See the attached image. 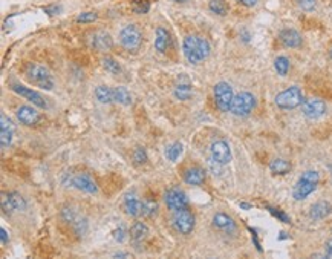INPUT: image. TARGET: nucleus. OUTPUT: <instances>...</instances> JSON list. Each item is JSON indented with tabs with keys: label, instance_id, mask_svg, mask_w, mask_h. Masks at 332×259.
Segmentation results:
<instances>
[{
	"label": "nucleus",
	"instance_id": "obj_32",
	"mask_svg": "<svg viewBox=\"0 0 332 259\" xmlns=\"http://www.w3.org/2000/svg\"><path fill=\"white\" fill-rule=\"evenodd\" d=\"M103 66H104V69H106L107 72H110V74H118V72L121 71L118 62H115L112 57H104V59H103Z\"/></svg>",
	"mask_w": 332,
	"mask_h": 259
},
{
	"label": "nucleus",
	"instance_id": "obj_43",
	"mask_svg": "<svg viewBox=\"0 0 332 259\" xmlns=\"http://www.w3.org/2000/svg\"><path fill=\"white\" fill-rule=\"evenodd\" d=\"M237 2L245 5V7H254L257 4V0H237Z\"/></svg>",
	"mask_w": 332,
	"mask_h": 259
},
{
	"label": "nucleus",
	"instance_id": "obj_27",
	"mask_svg": "<svg viewBox=\"0 0 332 259\" xmlns=\"http://www.w3.org/2000/svg\"><path fill=\"white\" fill-rule=\"evenodd\" d=\"M182 149H184V147H182V143H179V141L172 143V144L165 149V158L170 160V161H176V160L181 157Z\"/></svg>",
	"mask_w": 332,
	"mask_h": 259
},
{
	"label": "nucleus",
	"instance_id": "obj_10",
	"mask_svg": "<svg viewBox=\"0 0 332 259\" xmlns=\"http://www.w3.org/2000/svg\"><path fill=\"white\" fill-rule=\"evenodd\" d=\"M210 153H211V158L220 164H227L231 161V149H230L228 143L224 140L213 141L210 146Z\"/></svg>",
	"mask_w": 332,
	"mask_h": 259
},
{
	"label": "nucleus",
	"instance_id": "obj_47",
	"mask_svg": "<svg viewBox=\"0 0 332 259\" xmlns=\"http://www.w3.org/2000/svg\"><path fill=\"white\" fill-rule=\"evenodd\" d=\"M330 59H332V48H330Z\"/></svg>",
	"mask_w": 332,
	"mask_h": 259
},
{
	"label": "nucleus",
	"instance_id": "obj_13",
	"mask_svg": "<svg viewBox=\"0 0 332 259\" xmlns=\"http://www.w3.org/2000/svg\"><path fill=\"white\" fill-rule=\"evenodd\" d=\"M2 207L5 213L11 210H25L26 202L17 192H10V193H2Z\"/></svg>",
	"mask_w": 332,
	"mask_h": 259
},
{
	"label": "nucleus",
	"instance_id": "obj_7",
	"mask_svg": "<svg viewBox=\"0 0 332 259\" xmlns=\"http://www.w3.org/2000/svg\"><path fill=\"white\" fill-rule=\"evenodd\" d=\"M172 224H173V227H175L179 233L188 235V233L193 230V227H195V216H193V213L188 212L187 209H184V210H176V212H173Z\"/></svg>",
	"mask_w": 332,
	"mask_h": 259
},
{
	"label": "nucleus",
	"instance_id": "obj_22",
	"mask_svg": "<svg viewBox=\"0 0 332 259\" xmlns=\"http://www.w3.org/2000/svg\"><path fill=\"white\" fill-rule=\"evenodd\" d=\"M332 213V205L326 201H318L315 202L311 210H309V215L312 219H324L326 216H329Z\"/></svg>",
	"mask_w": 332,
	"mask_h": 259
},
{
	"label": "nucleus",
	"instance_id": "obj_48",
	"mask_svg": "<svg viewBox=\"0 0 332 259\" xmlns=\"http://www.w3.org/2000/svg\"><path fill=\"white\" fill-rule=\"evenodd\" d=\"M311 259H312V257H311Z\"/></svg>",
	"mask_w": 332,
	"mask_h": 259
},
{
	"label": "nucleus",
	"instance_id": "obj_36",
	"mask_svg": "<svg viewBox=\"0 0 332 259\" xmlns=\"http://www.w3.org/2000/svg\"><path fill=\"white\" fill-rule=\"evenodd\" d=\"M0 126H2V131H8V132H13V134H14V131H16L13 121H11L10 118H7L5 114H2V118H0Z\"/></svg>",
	"mask_w": 332,
	"mask_h": 259
},
{
	"label": "nucleus",
	"instance_id": "obj_31",
	"mask_svg": "<svg viewBox=\"0 0 332 259\" xmlns=\"http://www.w3.org/2000/svg\"><path fill=\"white\" fill-rule=\"evenodd\" d=\"M274 68L279 75H286L289 71V60L285 56H279L274 62Z\"/></svg>",
	"mask_w": 332,
	"mask_h": 259
},
{
	"label": "nucleus",
	"instance_id": "obj_18",
	"mask_svg": "<svg viewBox=\"0 0 332 259\" xmlns=\"http://www.w3.org/2000/svg\"><path fill=\"white\" fill-rule=\"evenodd\" d=\"M17 118L22 124L25 126H33L36 124L39 120H40V114L36 108H31V106H22L19 108L17 111Z\"/></svg>",
	"mask_w": 332,
	"mask_h": 259
},
{
	"label": "nucleus",
	"instance_id": "obj_19",
	"mask_svg": "<svg viewBox=\"0 0 332 259\" xmlns=\"http://www.w3.org/2000/svg\"><path fill=\"white\" fill-rule=\"evenodd\" d=\"M213 225L217 227L219 230L222 231H227V233H233L236 231V222L231 216H228L227 213H216L213 216Z\"/></svg>",
	"mask_w": 332,
	"mask_h": 259
},
{
	"label": "nucleus",
	"instance_id": "obj_20",
	"mask_svg": "<svg viewBox=\"0 0 332 259\" xmlns=\"http://www.w3.org/2000/svg\"><path fill=\"white\" fill-rule=\"evenodd\" d=\"M141 207H143V202L138 199V196L135 193H127L126 198H124V210L127 215L136 218L141 215Z\"/></svg>",
	"mask_w": 332,
	"mask_h": 259
},
{
	"label": "nucleus",
	"instance_id": "obj_17",
	"mask_svg": "<svg viewBox=\"0 0 332 259\" xmlns=\"http://www.w3.org/2000/svg\"><path fill=\"white\" fill-rule=\"evenodd\" d=\"M315 187H317V183H312V181L300 178L298 183L295 184L294 190H292V196H294V199L301 201V199L308 198L315 190Z\"/></svg>",
	"mask_w": 332,
	"mask_h": 259
},
{
	"label": "nucleus",
	"instance_id": "obj_28",
	"mask_svg": "<svg viewBox=\"0 0 332 259\" xmlns=\"http://www.w3.org/2000/svg\"><path fill=\"white\" fill-rule=\"evenodd\" d=\"M269 167H271V172H272V173H275V175H283V173L289 172L291 164H289L288 161H285V160H274V161L269 164Z\"/></svg>",
	"mask_w": 332,
	"mask_h": 259
},
{
	"label": "nucleus",
	"instance_id": "obj_3",
	"mask_svg": "<svg viewBox=\"0 0 332 259\" xmlns=\"http://www.w3.org/2000/svg\"><path fill=\"white\" fill-rule=\"evenodd\" d=\"M274 101L280 109H295V108L303 105V94H301L300 88L291 86V88L282 91L275 97Z\"/></svg>",
	"mask_w": 332,
	"mask_h": 259
},
{
	"label": "nucleus",
	"instance_id": "obj_11",
	"mask_svg": "<svg viewBox=\"0 0 332 259\" xmlns=\"http://www.w3.org/2000/svg\"><path fill=\"white\" fill-rule=\"evenodd\" d=\"M88 43H89V46H92L98 51H109L114 45L110 34L106 31H95V33L92 31L88 37Z\"/></svg>",
	"mask_w": 332,
	"mask_h": 259
},
{
	"label": "nucleus",
	"instance_id": "obj_23",
	"mask_svg": "<svg viewBox=\"0 0 332 259\" xmlns=\"http://www.w3.org/2000/svg\"><path fill=\"white\" fill-rule=\"evenodd\" d=\"M172 43V39H170V34L165 28H158L156 30V37H155V48L159 51V53H165L169 49Z\"/></svg>",
	"mask_w": 332,
	"mask_h": 259
},
{
	"label": "nucleus",
	"instance_id": "obj_16",
	"mask_svg": "<svg viewBox=\"0 0 332 259\" xmlns=\"http://www.w3.org/2000/svg\"><path fill=\"white\" fill-rule=\"evenodd\" d=\"M279 40L285 48H291V49L300 48L303 43L301 36L295 30H282L279 34Z\"/></svg>",
	"mask_w": 332,
	"mask_h": 259
},
{
	"label": "nucleus",
	"instance_id": "obj_15",
	"mask_svg": "<svg viewBox=\"0 0 332 259\" xmlns=\"http://www.w3.org/2000/svg\"><path fill=\"white\" fill-rule=\"evenodd\" d=\"M71 186H74L78 190H83L86 193H97L98 192V186L94 181L92 176H89L88 173H81V175H75L71 179Z\"/></svg>",
	"mask_w": 332,
	"mask_h": 259
},
{
	"label": "nucleus",
	"instance_id": "obj_39",
	"mask_svg": "<svg viewBox=\"0 0 332 259\" xmlns=\"http://www.w3.org/2000/svg\"><path fill=\"white\" fill-rule=\"evenodd\" d=\"M124 236H126V231H124L123 228H117V230L114 231V238H115L117 242H123V241H124Z\"/></svg>",
	"mask_w": 332,
	"mask_h": 259
},
{
	"label": "nucleus",
	"instance_id": "obj_25",
	"mask_svg": "<svg viewBox=\"0 0 332 259\" xmlns=\"http://www.w3.org/2000/svg\"><path fill=\"white\" fill-rule=\"evenodd\" d=\"M114 100H115V103H120L123 106H129L132 103V95L126 88L118 86V88H114Z\"/></svg>",
	"mask_w": 332,
	"mask_h": 259
},
{
	"label": "nucleus",
	"instance_id": "obj_46",
	"mask_svg": "<svg viewBox=\"0 0 332 259\" xmlns=\"http://www.w3.org/2000/svg\"><path fill=\"white\" fill-rule=\"evenodd\" d=\"M175 2H179V4H182V2H187V0H175Z\"/></svg>",
	"mask_w": 332,
	"mask_h": 259
},
{
	"label": "nucleus",
	"instance_id": "obj_41",
	"mask_svg": "<svg viewBox=\"0 0 332 259\" xmlns=\"http://www.w3.org/2000/svg\"><path fill=\"white\" fill-rule=\"evenodd\" d=\"M269 212H271L272 215H275V218L282 219L283 222H289V219L286 218V215H285V213H282V212H277V210H274V209H269Z\"/></svg>",
	"mask_w": 332,
	"mask_h": 259
},
{
	"label": "nucleus",
	"instance_id": "obj_38",
	"mask_svg": "<svg viewBox=\"0 0 332 259\" xmlns=\"http://www.w3.org/2000/svg\"><path fill=\"white\" fill-rule=\"evenodd\" d=\"M208 166H210V170H211L214 175H220V173H222V164L217 163V161H214L213 158H211V161L208 163Z\"/></svg>",
	"mask_w": 332,
	"mask_h": 259
},
{
	"label": "nucleus",
	"instance_id": "obj_21",
	"mask_svg": "<svg viewBox=\"0 0 332 259\" xmlns=\"http://www.w3.org/2000/svg\"><path fill=\"white\" fill-rule=\"evenodd\" d=\"M184 181L190 186H199L205 181V170L201 167H190L184 172Z\"/></svg>",
	"mask_w": 332,
	"mask_h": 259
},
{
	"label": "nucleus",
	"instance_id": "obj_30",
	"mask_svg": "<svg viewBox=\"0 0 332 259\" xmlns=\"http://www.w3.org/2000/svg\"><path fill=\"white\" fill-rule=\"evenodd\" d=\"M158 210V204L153 199H146L143 201V207H141V215L146 218H152Z\"/></svg>",
	"mask_w": 332,
	"mask_h": 259
},
{
	"label": "nucleus",
	"instance_id": "obj_2",
	"mask_svg": "<svg viewBox=\"0 0 332 259\" xmlns=\"http://www.w3.org/2000/svg\"><path fill=\"white\" fill-rule=\"evenodd\" d=\"M26 77L30 82H33L36 86H39L40 89L45 91H51L54 88V80L51 72L48 71V68L42 66V65H28L26 68Z\"/></svg>",
	"mask_w": 332,
	"mask_h": 259
},
{
	"label": "nucleus",
	"instance_id": "obj_14",
	"mask_svg": "<svg viewBox=\"0 0 332 259\" xmlns=\"http://www.w3.org/2000/svg\"><path fill=\"white\" fill-rule=\"evenodd\" d=\"M173 94L178 100L185 101L191 97V80L187 74H181L176 80Z\"/></svg>",
	"mask_w": 332,
	"mask_h": 259
},
{
	"label": "nucleus",
	"instance_id": "obj_9",
	"mask_svg": "<svg viewBox=\"0 0 332 259\" xmlns=\"http://www.w3.org/2000/svg\"><path fill=\"white\" fill-rule=\"evenodd\" d=\"M164 201H165L167 207L170 210H173V212L184 210L188 205V198H187V195L181 189H170V190H167V193L164 196Z\"/></svg>",
	"mask_w": 332,
	"mask_h": 259
},
{
	"label": "nucleus",
	"instance_id": "obj_40",
	"mask_svg": "<svg viewBox=\"0 0 332 259\" xmlns=\"http://www.w3.org/2000/svg\"><path fill=\"white\" fill-rule=\"evenodd\" d=\"M112 259H133V256L129 254V253H126V251H117V253L112 256Z\"/></svg>",
	"mask_w": 332,
	"mask_h": 259
},
{
	"label": "nucleus",
	"instance_id": "obj_33",
	"mask_svg": "<svg viewBox=\"0 0 332 259\" xmlns=\"http://www.w3.org/2000/svg\"><path fill=\"white\" fill-rule=\"evenodd\" d=\"M132 160H133V163L135 164H143V163H146L147 161V155H146V150L143 149V147H136L135 149V152H133V155H132Z\"/></svg>",
	"mask_w": 332,
	"mask_h": 259
},
{
	"label": "nucleus",
	"instance_id": "obj_45",
	"mask_svg": "<svg viewBox=\"0 0 332 259\" xmlns=\"http://www.w3.org/2000/svg\"><path fill=\"white\" fill-rule=\"evenodd\" d=\"M312 259H326V256L323 257V256H318V254H317V256H312Z\"/></svg>",
	"mask_w": 332,
	"mask_h": 259
},
{
	"label": "nucleus",
	"instance_id": "obj_26",
	"mask_svg": "<svg viewBox=\"0 0 332 259\" xmlns=\"http://www.w3.org/2000/svg\"><path fill=\"white\" fill-rule=\"evenodd\" d=\"M147 233H149V228H147V225L143 224V222H135V224L130 227V238H132L133 241H143V239L147 236Z\"/></svg>",
	"mask_w": 332,
	"mask_h": 259
},
{
	"label": "nucleus",
	"instance_id": "obj_35",
	"mask_svg": "<svg viewBox=\"0 0 332 259\" xmlns=\"http://www.w3.org/2000/svg\"><path fill=\"white\" fill-rule=\"evenodd\" d=\"M97 14L95 13H83V14H80L78 17H77V22L78 23H92V22H95L97 20Z\"/></svg>",
	"mask_w": 332,
	"mask_h": 259
},
{
	"label": "nucleus",
	"instance_id": "obj_6",
	"mask_svg": "<svg viewBox=\"0 0 332 259\" xmlns=\"http://www.w3.org/2000/svg\"><path fill=\"white\" fill-rule=\"evenodd\" d=\"M233 98H234L233 88H231L228 83L219 82V83L214 86V101H216V106H217L222 112L230 111L231 103H233Z\"/></svg>",
	"mask_w": 332,
	"mask_h": 259
},
{
	"label": "nucleus",
	"instance_id": "obj_44",
	"mask_svg": "<svg viewBox=\"0 0 332 259\" xmlns=\"http://www.w3.org/2000/svg\"><path fill=\"white\" fill-rule=\"evenodd\" d=\"M0 238H2V244H7L8 242V235H7V231H5V228H0Z\"/></svg>",
	"mask_w": 332,
	"mask_h": 259
},
{
	"label": "nucleus",
	"instance_id": "obj_5",
	"mask_svg": "<svg viewBox=\"0 0 332 259\" xmlns=\"http://www.w3.org/2000/svg\"><path fill=\"white\" fill-rule=\"evenodd\" d=\"M256 106V98L250 92H240L234 95L230 112L237 117H246Z\"/></svg>",
	"mask_w": 332,
	"mask_h": 259
},
{
	"label": "nucleus",
	"instance_id": "obj_34",
	"mask_svg": "<svg viewBox=\"0 0 332 259\" xmlns=\"http://www.w3.org/2000/svg\"><path fill=\"white\" fill-rule=\"evenodd\" d=\"M297 4L303 11H314L317 7V0H297Z\"/></svg>",
	"mask_w": 332,
	"mask_h": 259
},
{
	"label": "nucleus",
	"instance_id": "obj_1",
	"mask_svg": "<svg viewBox=\"0 0 332 259\" xmlns=\"http://www.w3.org/2000/svg\"><path fill=\"white\" fill-rule=\"evenodd\" d=\"M184 54L187 60L193 65L201 63L210 56V45L207 40L198 37V36H187L182 43Z\"/></svg>",
	"mask_w": 332,
	"mask_h": 259
},
{
	"label": "nucleus",
	"instance_id": "obj_4",
	"mask_svg": "<svg viewBox=\"0 0 332 259\" xmlns=\"http://www.w3.org/2000/svg\"><path fill=\"white\" fill-rule=\"evenodd\" d=\"M141 42H143V36H141V31L138 30V27L127 25V27H124L121 30V33H120V43L123 45L124 49H127L130 53H135V51L140 49Z\"/></svg>",
	"mask_w": 332,
	"mask_h": 259
},
{
	"label": "nucleus",
	"instance_id": "obj_42",
	"mask_svg": "<svg viewBox=\"0 0 332 259\" xmlns=\"http://www.w3.org/2000/svg\"><path fill=\"white\" fill-rule=\"evenodd\" d=\"M326 259H332V239L326 242Z\"/></svg>",
	"mask_w": 332,
	"mask_h": 259
},
{
	"label": "nucleus",
	"instance_id": "obj_24",
	"mask_svg": "<svg viewBox=\"0 0 332 259\" xmlns=\"http://www.w3.org/2000/svg\"><path fill=\"white\" fill-rule=\"evenodd\" d=\"M95 97L103 105H110V103L115 101L114 100V89H110L107 86H98L95 89Z\"/></svg>",
	"mask_w": 332,
	"mask_h": 259
},
{
	"label": "nucleus",
	"instance_id": "obj_37",
	"mask_svg": "<svg viewBox=\"0 0 332 259\" xmlns=\"http://www.w3.org/2000/svg\"><path fill=\"white\" fill-rule=\"evenodd\" d=\"M13 141V132L8 131H0V143H2V147L5 149L7 146H10Z\"/></svg>",
	"mask_w": 332,
	"mask_h": 259
},
{
	"label": "nucleus",
	"instance_id": "obj_12",
	"mask_svg": "<svg viewBox=\"0 0 332 259\" xmlns=\"http://www.w3.org/2000/svg\"><path fill=\"white\" fill-rule=\"evenodd\" d=\"M301 112L308 118H312V120L314 118H320L326 112V103L318 100V98H309V100L303 101Z\"/></svg>",
	"mask_w": 332,
	"mask_h": 259
},
{
	"label": "nucleus",
	"instance_id": "obj_8",
	"mask_svg": "<svg viewBox=\"0 0 332 259\" xmlns=\"http://www.w3.org/2000/svg\"><path fill=\"white\" fill-rule=\"evenodd\" d=\"M11 89H13L16 94H19L20 97H23L25 100H28L33 106H37V108H42V109H46V108H48L46 100H45L40 94H37L36 91H33V89H30V88H26V86H23V85H19V83H13V85H11Z\"/></svg>",
	"mask_w": 332,
	"mask_h": 259
},
{
	"label": "nucleus",
	"instance_id": "obj_29",
	"mask_svg": "<svg viewBox=\"0 0 332 259\" xmlns=\"http://www.w3.org/2000/svg\"><path fill=\"white\" fill-rule=\"evenodd\" d=\"M210 10L217 16H225L228 13V5L225 0H210Z\"/></svg>",
	"mask_w": 332,
	"mask_h": 259
}]
</instances>
